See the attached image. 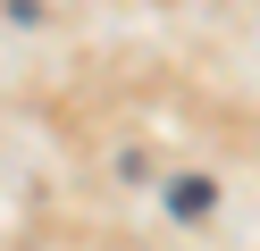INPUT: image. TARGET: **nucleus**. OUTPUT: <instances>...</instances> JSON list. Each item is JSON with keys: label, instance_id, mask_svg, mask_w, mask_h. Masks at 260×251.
<instances>
[{"label": "nucleus", "instance_id": "obj_1", "mask_svg": "<svg viewBox=\"0 0 260 251\" xmlns=\"http://www.w3.org/2000/svg\"><path fill=\"white\" fill-rule=\"evenodd\" d=\"M168 201H176V218H202V209H210V184H202V176H193V184H176V193H168Z\"/></svg>", "mask_w": 260, "mask_h": 251}]
</instances>
